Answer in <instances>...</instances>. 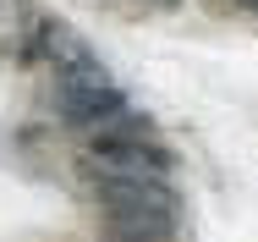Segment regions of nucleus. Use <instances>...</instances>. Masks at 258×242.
<instances>
[{
  "mask_svg": "<svg viewBox=\"0 0 258 242\" xmlns=\"http://www.w3.org/2000/svg\"><path fill=\"white\" fill-rule=\"evenodd\" d=\"M181 215H159V209H104V242H176Z\"/></svg>",
  "mask_w": 258,
  "mask_h": 242,
  "instance_id": "obj_3",
  "label": "nucleus"
},
{
  "mask_svg": "<svg viewBox=\"0 0 258 242\" xmlns=\"http://www.w3.org/2000/svg\"><path fill=\"white\" fill-rule=\"evenodd\" d=\"M236 6H247V11H258V0H236Z\"/></svg>",
  "mask_w": 258,
  "mask_h": 242,
  "instance_id": "obj_6",
  "label": "nucleus"
},
{
  "mask_svg": "<svg viewBox=\"0 0 258 242\" xmlns=\"http://www.w3.org/2000/svg\"><path fill=\"white\" fill-rule=\"evenodd\" d=\"M143 6H176V0H143Z\"/></svg>",
  "mask_w": 258,
  "mask_h": 242,
  "instance_id": "obj_5",
  "label": "nucleus"
},
{
  "mask_svg": "<svg viewBox=\"0 0 258 242\" xmlns=\"http://www.w3.org/2000/svg\"><path fill=\"white\" fill-rule=\"evenodd\" d=\"M83 171L88 176H170L176 154L154 143L149 132H121V138H99L83 149Z\"/></svg>",
  "mask_w": 258,
  "mask_h": 242,
  "instance_id": "obj_1",
  "label": "nucleus"
},
{
  "mask_svg": "<svg viewBox=\"0 0 258 242\" xmlns=\"http://www.w3.org/2000/svg\"><path fill=\"white\" fill-rule=\"evenodd\" d=\"M11 22H17V0H0V39L11 33Z\"/></svg>",
  "mask_w": 258,
  "mask_h": 242,
  "instance_id": "obj_4",
  "label": "nucleus"
},
{
  "mask_svg": "<svg viewBox=\"0 0 258 242\" xmlns=\"http://www.w3.org/2000/svg\"><path fill=\"white\" fill-rule=\"evenodd\" d=\"M94 204L99 209H159V215H181L170 176H94Z\"/></svg>",
  "mask_w": 258,
  "mask_h": 242,
  "instance_id": "obj_2",
  "label": "nucleus"
}]
</instances>
